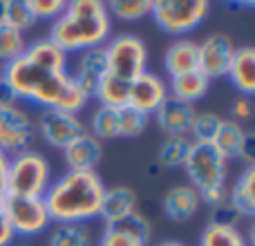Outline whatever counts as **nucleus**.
I'll return each instance as SVG.
<instances>
[{"instance_id": "nucleus-1", "label": "nucleus", "mask_w": 255, "mask_h": 246, "mask_svg": "<svg viewBox=\"0 0 255 246\" xmlns=\"http://www.w3.org/2000/svg\"><path fill=\"white\" fill-rule=\"evenodd\" d=\"M0 76L9 83L16 99L29 101L43 110H65L79 115L90 101L67 70H45L27 61L25 56H18L2 65Z\"/></svg>"}, {"instance_id": "nucleus-2", "label": "nucleus", "mask_w": 255, "mask_h": 246, "mask_svg": "<svg viewBox=\"0 0 255 246\" xmlns=\"http://www.w3.org/2000/svg\"><path fill=\"white\" fill-rule=\"evenodd\" d=\"M106 184L97 170H65L45 190L52 224H88L97 220Z\"/></svg>"}, {"instance_id": "nucleus-3", "label": "nucleus", "mask_w": 255, "mask_h": 246, "mask_svg": "<svg viewBox=\"0 0 255 246\" xmlns=\"http://www.w3.org/2000/svg\"><path fill=\"white\" fill-rule=\"evenodd\" d=\"M112 36V22L106 2L101 0H72L65 11L52 20L49 40L63 52L81 54L85 49L103 47Z\"/></svg>"}, {"instance_id": "nucleus-4", "label": "nucleus", "mask_w": 255, "mask_h": 246, "mask_svg": "<svg viewBox=\"0 0 255 246\" xmlns=\"http://www.w3.org/2000/svg\"><path fill=\"white\" fill-rule=\"evenodd\" d=\"M190 179V186L199 193V199L206 206H217L226 202V175L229 161L213 148L211 143H195L190 141L186 161L181 166Z\"/></svg>"}, {"instance_id": "nucleus-5", "label": "nucleus", "mask_w": 255, "mask_h": 246, "mask_svg": "<svg viewBox=\"0 0 255 246\" xmlns=\"http://www.w3.org/2000/svg\"><path fill=\"white\" fill-rule=\"evenodd\" d=\"M52 184V166L38 150H25L9 157L7 195L18 197H43Z\"/></svg>"}, {"instance_id": "nucleus-6", "label": "nucleus", "mask_w": 255, "mask_h": 246, "mask_svg": "<svg viewBox=\"0 0 255 246\" xmlns=\"http://www.w3.org/2000/svg\"><path fill=\"white\" fill-rule=\"evenodd\" d=\"M208 7V0H152L150 16L163 34L184 36L202 25Z\"/></svg>"}, {"instance_id": "nucleus-7", "label": "nucleus", "mask_w": 255, "mask_h": 246, "mask_svg": "<svg viewBox=\"0 0 255 246\" xmlns=\"http://www.w3.org/2000/svg\"><path fill=\"white\" fill-rule=\"evenodd\" d=\"M103 49H106L108 74L132 83L136 76L148 72V47L139 36L119 34L108 40Z\"/></svg>"}, {"instance_id": "nucleus-8", "label": "nucleus", "mask_w": 255, "mask_h": 246, "mask_svg": "<svg viewBox=\"0 0 255 246\" xmlns=\"http://www.w3.org/2000/svg\"><path fill=\"white\" fill-rule=\"evenodd\" d=\"M0 211L9 220L13 233L22 238H34L40 235L49 224V213L45 208L43 197H18V195H7L2 199Z\"/></svg>"}, {"instance_id": "nucleus-9", "label": "nucleus", "mask_w": 255, "mask_h": 246, "mask_svg": "<svg viewBox=\"0 0 255 246\" xmlns=\"http://www.w3.org/2000/svg\"><path fill=\"white\" fill-rule=\"evenodd\" d=\"M34 139H36L34 119L18 103L0 106V150L7 157L29 150Z\"/></svg>"}, {"instance_id": "nucleus-10", "label": "nucleus", "mask_w": 255, "mask_h": 246, "mask_svg": "<svg viewBox=\"0 0 255 246\" xmlns=\"http://www.w3.org/2000/svg\"><path fill=\"white\" fill-rule=\"evenodd\" d=\"M34 125L36 134H40L45 143H49L56 150H65L72 141L88 132L79 115L65 110H40Z\"/></svg>"}, {"instance_id": "nucleus-11", "label": "nucleus", "mask_w": 255, "mask_h": 246, "mask_svg": "<svg viewBox=\"0 0 255 246\" xmlns=\"http://www.w3.org/2000/svg\"><path fill=\"white\" fill-rule=\"evenodd\" d=\"M235 49L238 47H235L231 36L222 34V31L208 34L202 43H197V70L208 81L222 79V76L229 74Z\"/></svg>"}, {"instance_id": "nucleus-12", "label": "nucleus", "mask_w": 255, "mask_h": 246, "mask_svg": "<svg viewBox=\"0 0 255 246\" xmlns=\"http://www.w3.org/2000/svg\"><path fill=\"white\" fill-rule=\"evenodd\" d=\"M168 99V85L154 72H143L130 83L128 92V108L141 112L145 117H152L157 108Z\"/></svg>"}, {"instance_id": "nucleus-13", "label": "nucleus", "mask_w": 255, "mask_h": 246, "mask_svg": "<svg viewBox=\"0 0 255 246\" xmlns=\"http://www.w3.org/2000/svg\"><path fill=\"white\" fill-rule=\"evenodd\" d=\"M108 76V61H106V49L103 47H94V49H85L76 56V67L72 72L74 83L81 88V92L88 99L94 97L99 83Z\"/></svg>"}, {"instance_id": "nucleus-14", "label": "nucleus", "mask_w": 255, "mask_h": 246, "mask_svg": "<svg viewBox=\"0 0 255 246\" xmlns=\"http://www.w3.org/2000/svg\"><path fill=\"white\" fill-rule=\"evenodd\" d=\"M195 115H197L195 106L184 103L168 94V99L157 108V112H154L152 117H154V121H157L159 130L166 136H188Z\"/></svg>"}, {"instance_id": "nucleus-15", "label": "nucleus", "mask_w": 255, "mask_h": 246, "mask_svg": "<svg viewBox=\"0 0 255 246\" xmlns=\"http://www.w3.org/2000/svg\"><path fill=\"white\" fill-rule=\"evenodd\" d=\"M161 208L166 213V217H170L172 222H188L202 208V199H199V193L190 184H179L166 190V195L161 199Z\"/></svg>"}, {"instance_id": "nucleus-16", "label": "nucleus", "mask_w": 255, "mask_h": 246, "mask_svg": "<svg viewBox=\"0 0 255 246\" xmlns=\"http://www.w3.org/2000/svg\"><path fill=\"white\" fill-rule=\"evenodd\" d=\"M63 157L67 170H97L103 159V143L90 132H85L63 150Z\"/></svg>"}, {"instance_id": "nucleus-17", "label": "nucleus", "mask_w": 255, "mask_h": 246, "mask_svg": "<svg viewBox=\"0 0 255 246\" xmlns=\"http://www.w3.org/2000/svg\"><path fill=\"white\" fill-rule=\"evenodd\" d=\"M136 193L128 186H112V188H106L101 199V211H99V217L108 224H117L124 217H128L130 213L136 211Z\"/></svg>"}, {"instance_id": "nucleus-18", "label": "nucleus", "mask_w": 255, "mask_h": 246, "mask_svg": "<svg viewBox=\"0 0 255 246\" xmlns=\"http://www.w3.org/2000/svg\"><path fill=\"white\" fill-rule=\"evenodd\" d=\"M163 67L170 79L195 72L197 70V43L190 38H177L175 43H170L163 52Z\"/></svg>"}, {"instance_id": "nucleus-19", "label": "nucleus", "mask_w": 255, "mask_h": 246, "mask_svg": "<svg viewBox=\"0 0 255 246\" xmlns=\"http://www.w3.org/2000/svg\"><path fill=\"white\" fill-rule=\"evenodd\" d=\"M244 97H253L255 92V49L251 45H242L235 49V56L231 61L229 74H226Z\"/></svg>"}, {"instance_id": "nucleus-20", "label": "nucleus", "mask_w": 255, "mask_h": 246, "mask_svg": "<svg viewBox=\"0 0 255 246\" xmlns=\"http://www.w3.org/2000/svg\"><path fill=\"white\" fill-rule=\"evenodd\" d=\"M255 166H247L242 170V175L238 177V181L233 184V188L226 195V202L238 211L240 217L244 220H253L255 215Z\"/></svg>"}, {"instance_id": "nucleus-21", "label": "nucleus", "mask_w": 255, "mask_h": 246, "mask_svg": "<svg viewBox=\"0 0 255 246\" xmlns=\"http://www.w3.org/2000/svg\"><path fill=\"white\" fill-rule=\"evenodd\" d=\"M244 136L247 130L233 119H222L220 127H217L215 136H213L211 145L229 161V159H240L242 154V145H244Z\"/></svg>"}, {"instance_id": "nucleus-22", "label": "nucleus", "mask_w": 255, "mask_h": 246, "mask_svg": "<svg viewBox=\"0 0 255 246\" xmlns=\"http://www.w3.org/2000/svg\"><path fill=\"white\" fill-rule=\"evenodd\" d=\"M208 88H211V81H208L199 70H195V72H188V74H181V76L170 79L168 94L179 99V101H184V103L195 106V101L206 97Z\"/></svg>"}, {"instance_id": "nucleus-23", "label": "nucleus", "mask_w": 255, "mask_h": 246, "mask_svg": "<svg viewBox=\"0 0 255 246\" xmlns=\"http://www.w3.org/2000/svg\"><path fill=\"white\" fill-rule=\"evenodd\" d=\"M22 56L27 61H31L34 65L45 67V70H54V72L67 70V54L61 47H56L49 38H40L34 40L31 45H27Z\"/></svg>"}, {"instance_id": "nucleus-24", "label": "nucleus", "mask_w": 255, "mask_h": 246, "mask_svg": "<svg viewBox=\"0 0 255 246\" xmlns=\"http://www.w3.org/2000/svg\"><path fill=\"white\" fill-rule=\"evenodd\" d=\"M47 246H94V235L88 224H54Z\"/></svg>"}, {"instance_id": "nucleus-25", "label": "nucleus", "mask_w": 255, "mask_h": 246, "mask_svg": "<svg viewBox=\"0 0 255 246\" xmlns=\"http://www.w3.org/2000/svg\"><path fill=\"white\" fill-rule=\"evenodd\" d=\"M128 92H130V83L108 74L106 79L99 83L92 99H97L99 106H103V108H115V110H119V108L128 106Z\"/></svg>"}, {"instance_id": "nucleus-26", "label": "nucleus", "mask_w": 255, "mask_h": 246, "mask_svg": "<svg viewBox=\"0 0 255 246\" xmlns=\"http://www.w3.org/2000/svg\"><path fill=\"white\" fill-rule=\"evenodd\" d=\"M199 246H251L238 226L206 224L199 235Z\"/></svg>"}, {"instance_id": "nucleus-27", "label": "nucleus", "mask_w": 255, "mask_h": 246, "mask_svg": "<svg viewBox=\"0 0 255 246\" xmlns=\"http://www.w3.org/2000/svg\"><path fill=\"white\" fill-rule=\"evenodd\" d=\"M90 134L103 139H119V110L99 106L90 117Z\"/></svg>"}, {"instance_id": "nucleus-28", "label": "nucleus", "mask_w": 255, "mask_h": 246, "mask_svg": "<svg viewBox=\"0 0 255 246\" xmlns=\"http://www.w3.org/2000/svg\"><path fill=\"white\" fill-rule=\"evenodd\" d=\"M190 148L188 136H166L163 143L159 145L157 163L161 168H181L186 161V154Z\"/></svg>"}, {"instance_id": "nucleus-29", "label": "nucleus", "mask_w": 255, "mask_h": 246, "mask_svg": "<svg viewBox=\"0 0 255 246\" xmlns=\"http://www.w3.org/2000/svg\"><path fill=\"white\" fill-rule=\"evenodd\" d=\"M106 7L110 16L124 22H134L150 13L152 0H112V2H106Z\"/></svg>"}, {"instance_id": "nucleus-30", "label": "nucleus", "mask_w": 255, "mask_h": 246, "mask_svg": "<svg viewBox=\"0 0 255 246\" xmlns=\"http://www.w3.org/2000/svg\"><path fill=\"white\" fill-rule=\"evenodd\" d=\"M25 47H27L25 34H20L18 29H13V27L2 22V25H0V63L7 65L13 58L22 56Z\"/></svg>"}, {"instance_id": "nucleus-31", "label": "nucleus", "mask_w": 255, "mask_h": 246, "mask_svg": "<svg viewBox=\"0 0 255 246\" xmlns=\"http://www.w3.org/2000/svg\"><path fill=\"white\" fill-rule=\"evenodd\" d=\"M4 25L18 29L20 34L36 25V18L27 7V0H4Z\"/></svg>"}, {"instance_id": "nucleus-32", "label": "nucleus", "mask_w": 255, "mask_h": 246, "mask_svg": "<svg viewBox=\"0 0 255 246\" xmlns=\"http://www.w3.org/2000/svg\"><path fill=\"white\" fill-rule=\"evenodd\" d=\"M220 123L222 117L215 115V112H197L193 119V125H190L188 139L195 141V143H211Z\"/></svg>"}, {"instance_id": "nucleus-33", "label": "nucleus", "mask_w": 255, "mask_h": 246, "mask_svg": "<svg viewBox=\"0 0 255 246\" xmlns=\"http://www.w3.org/2000/svg\"><path fill=\"white\" fill-rule=\"evenodd\" d=\"M150 123V117L141 115V112L132 110V108H119V136H126V139H134V136H141L145 132Z\"/></svg>"}, {"instance_id": "nucleus-34", "label": "nucleus", "mask_w": 255, "mask_h": 246, "mask_svg": "<svg viewBox=\"0 0 255 246\" xmlns=\"http://www.w3.org/2000/svg\"><path fill=\"white\" fill-rule=\"evenodd\" d=\"M108 226H115V229L124 231V233L132 235V238H136L139 242L148 244L150 242V235H152V226H150V220L145 215H141L139 211L130 213L128 217H124L121 222H117V224H108Z\"/></svg>"}, {"instance_id": "nucleus-35", "label": "nucleus", "mask_w": 255, "mask_h": 246, "mask_svg": "<svg viewBox=\"0 0 255 246\" xmlns=\"http://www.w3.org/2000/svg\"><path fill=\"white\" fill-rule=\"evenodd\" d=\"M65 0H27V7L36 20H56L65 11Z\"/></svg>"}, {"instance_id": "nucleus-36", "label": "nucleus", "mask_w": 255, "mask_h": 246, "mask_svg": "<svg viewBox=\"0 0 255 246\" xmlns=\"http://www.w3.org/2000/svg\"><path fill=\"white\" fill-rule=\"evenodd\" d=\"M97 246H148V244L139 242L136 238H132V235L124 233V231L115 229V226H106Z\"/></svg>"}, {"instance_id": "nucleus-37", "label": "nucleus", "mask_w": 255, "mask_h": 246, "mask_svg": "<svg viewBox=\"0 0 255 246\" xmlns=\"http://www.w3.org/2000/svg\"><path fill=\"white\" fill-rule=\"evenodd\" d=\"M240 220H242V217L238 215V211H235L229 202L217 204V206H213L211 213H208V224H215V226H238Z\"/></svg>"}, {"instance_id": "nucleus-38", "label": "nucleus", "mask_w": 255, "mask_h": 246, "mask_svg": "<svg viewBox=\"0 0 255 246\" xmlns=\"http://www.w3.org/2000/svg\"><path fill=\"white\" fill-rule=\"evenodd\" d=\"M251 112H253V106L249 99H238V101L231 106V117H233V121H238V123H240V119H249Z\"/></svg>"}, {"instance_id": "nucleus-39", "label": "nucleus", "mask_w": 255, "mask_h": 246, "mask_svg": "<svg viewBox=\"0 0 255 246\" xmlns=\"http://www.w3.org/2000/svg\"><path fill=\"white\" fill-rule=\"evenodd\" d=\"M240 159H244L247 166H255V136L251 132H247V136H244V145H242Z\"/></svg>"}, {"instance_id": "nucleus-40", "label": "nucleus", "mask_w": 255, "mask_h": 246, "mask_svg": "<svg viewBox=\"0 0 255 246\" xmlns=\"http://www.w3.org/2000/svg\"><path fill=\"white\" fill-rule=\"evenodd\" d=\"M13 238H16V233H13L9 220L4 217V213L0 211V246H9L13 242Z\"/></svg>"}, {"instance_id": "nucleus-41", "label": "nucleus", "mask_w": 255, "mask_h": 246, "mask_svg": "<svg viewBox=\"0 0 255 246\" xmlns=\"http://www.w3.org/2000/svg\"><path fill=\"white\" fill-rule=\"evenodd\" d=\"M7 168H9V157L0 150V206H2V199L7 197Z\"/></svg>"}, {"instance_id": "nucleus-42", "label": "nucleus", "mask_w": 255, "mask_h": 246, "mask_svg": "<svg viewBox=\"0 0 255 246\" xmlns=\"http://www.w3.org/2000/svg\"><path fill=\"white\" fill-rule=\"evenodd\" d=\"M16 94H13V90L9 88V83L0 76V106H9V103H16Z\"/></svg>"}, {"instance_id": "nucleus-43", "label": "nucleus", "mask_w": 255, "mask_h": 246, "mask_svg": "<svg viewBox=\"0 0 255 246\" xmlns=\"http://www.w3.org/2000/svg\"><path fill=\"white\" fill-rule=\"evenodd\" d=\"M148 175H150V177H159V175H161V166H159V163L154 161L152 166L148 168Z\"/></svg>"}, {"instance_id": "nucleus-44", "label": "nucleus", "mask_w": 255, "mask_h": 246, "mask_svg": "<svg viewBox=\"0 0 255 246\" xmlns=\"http://www.w3.org/2000/svg\"><path fill=\"white\" fill-rule=\"evenodd\" d=\"M157 246H186V244L184 242H177V240H166V242H161Z\"/></svg>"}, {"instance_id": "nucleus-45", "label": "nucleus", "mask_w": 255, "mask_h": 246, "mask_svg": "<svg viewBox=\"0 0 255 246\" xmlns=\"http://www.w3.org/2000/svg\"><path fill=\"white\" fill-rule=\"evenodd\" d=\"M4 22V0H0V25Z\"/></svg>"}]
</instances>
